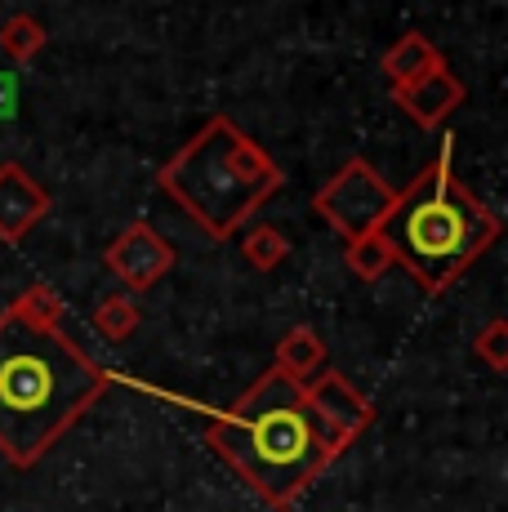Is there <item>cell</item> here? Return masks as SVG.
Returning a JSON list of instances; mask_svg holds the SVG:
<instances>
[{"label": "cell", "mask_w": 508, "mask_h": 512, "mask_svg": "<svg viewBox=\"0 0 508 512\" xmlns=\"http://www.w3.org/2000/svg\"><path fill=\"white\" fill-rule=\"evenodd\" d=\"M58 321L63 303L45 285L0 312V455L14 468H32L112 383Z\"/></svg>", "instance_id": "cell-1"}, {"label": "cell", "mask_w": 508, "mask_h": 512, "mask_svg": "<svg viewBox=\"0 0 508 512\" xmlns=\"http://www.w3.org/2000/svg\"><path fill=\"white\" fill-rule=\"evenodd\" d=\"M205 441L272 508H286L344 450L312 415L304 388L277 370L263 374L223 419H214Z\"/></svg>", "instance_id": "cell-2"}, {"label": "cell", "mask_w": 508, "mask_h": 512, "mask_svg": "<svg viewBox=\"0 0 508 512\" xmlns=\"http://www.w3.org/2000/svg\"><path fill=\"white\" fill-rule=\"evenodd\" d=\"M375 232L393 263H406L410 277L437 294L491 250L500 219L455 179V139H446L437 161L397 196Z\"/></svg>", "instance_id": "cell-3"}, {"label": "cell", "mask_w": 508, "mask_h": 512, "mask_svg": "<svg viewBox=\"0 0 508 512\" xmlns=\"http://www.w3.org/2000/svg\"><path fill=\"white\" fill-rule=\"evenodd\" d=\"M161 187L201 223L205 236L223 241L281 187V165L237 121L214 116L161 170Z\"/></svg>", "instance_id": "cell-4"}, {"label": "cell", "mask_w": 508, "mask_h": 512, "mask_svg": "<svg viewBox=\"0 0 508 512\" xmlns=\"http://www.w3.org/2000/svg\"><path fill=\"white\" fill-rule=\"evenodd\" d=\"M393 201H397V192L379 179L366 161H348L344 170L317 192V214L339 236L357 241V236H370L379 228V219L393 210Z\"/></svg>", "instance_id": "cell-5"}, {"label": "cell", "mask_w": 508, "mask_h": 512, "mask_svg": "<svg viewBox=\"0 0 508 512\" xmlns=\"http://www.w3.org/2000/svg\"><path fill=\"white\" fill-rule=\"evenodd\" d=\"M103 263L130 285V290H152V285L174 268V250L152 223H130V228L107 245Z\"/></svg>", "instance_id": "cell-6"}, {"label": "cell", "mask_w": 508, "mask_h": 512, "mask_svg": "<svg viewBox=\"0 0 508 512\" xmlns=\"http://www.w3.org/2000/svg\"><path fill=\"white\" fill-rule=\"evenodd\" d=\"M304 397H308L312 415L326 423V432L339 441V446H348V441H353L357 432L375 419V406H370L353 383H348L344 374H335V370H321L317 379H308Z\"/></svg>", "instance_id": "cell-7"}, {"label": "cell", "mask_w": 508, "mask_h": 512, "mask_svg": "<svg viewBox=\"0 0 508 512\" xmlns=\"http://www.w3.org/2000/svg\"><path fill=\"white\" fill-rule=\"evenodd\" d=\"M50 210L45 187L23 170V165H0V241H23V232L32 228L41 214Z\"/></svg>", "instance_id": "cell-8"}, {"label": "cell", "mask_w": 508, "mask_h": 512, "mask_svg": "<svg viewBox=\"0 0 508 512\" xmlns=\"http://www.w3.org/2000/svg\"><path fill=\"white\" fill-rule=\"evenodd\" d=\"M397 103L410 112V121H419L424 130H433L437 121H446V116L455 112L459 103H464V85L455 81L446 67H437V72L419 76L415 85H406V90H397Z\"/></svg>", "instance_id": "cell-9"}, {"label": "cell", "mask_w": 508, "mask_h": 512, "mask_svg": "<svg viewBox=\"0 0 508 512\" xmlns=\"http://www.w3.org/2000/svg\"><path fill=\"white\" fill-rule=\"evenodd\" d=\"M321 366H326V343L317 339L308 326H295L286 334V339L277 343V374H286V379H295L299 388H304L308 379H317Z\"/></svg>", "instance_id": "cell-10"}, {"label": "cell", "mask_w": 508, "mask_h": 512, "mask_svg": "<svg viewBox=\"0 0 508 512\" xmlns=\"http://www.w3.org/2000/svg\"><path fill=\"white\" fill-rule=\"evenodd\" d=\"M437 67H446V63H442V54H437V49L428 45L419 32L402 36V41H397L393 49H388V58H384V72H388V81H393L397 90H406V85H415L419 76L437 72Z\"/></svg>", "instance_id": "cell-11"}, {"label": "cell", "mask_w": 508, "mask_h": 512, "mask_svg": "<svg viewBox=\"0 0 508 512\" xmlns=\"http://www.w3.org/2000/svg\"><path fill=\"white\" fill-rule=\"evenodd\" d=\"M94 330L112 343H125L139 330V303H134L130 294H107L99 308H94Z\"/></svg>", "instance_id": "cell-12"}, {"label": "cell", "mask_w": 508, "mask_h": 512, "mask_svg": "<svg viewBox=\"0 0 508 512\" xmlns=\"http://www.w3.org/2000/svg\"><path fill=\"white\" fill-rule=\"evenodd\" d=\"M0 49H5L9 58H36L45 49V23H36L32 14H14L5 27H0Z\"/></svg>", "instance_id": "cell-13"}, {"label": "cell", "mask_w": 508, "mask_h": 512, "mask_svg": "<svg viewBox=\"0 0 508 512\" xmlns=\"http://www.w3.org/2000/svg\"><path fill=\"white\" fill-rule=\"evenodd\" d=\"M348 268H353L361 281H379L388 268H393V254H388V245L379 241V232L348 241Z\"/></svg>", "instance_id": "cell-14"}, {"label": "cell", "mask_w": 508, "mask_h": 512, "mask_svg": "<svg viewBox=\"0 0 508 512\" xmlns=\"http://www.w3.org/2000/svg\"><path fill=\"white\" fill-rule=\"evenodd\" d=\"M286 254H290V241H286V236H281L277 228H254V232H246V259H250L259 272L277 268Z\"/></svg>", "instance_id": "cell-15"}, {"label": "cell", "mask_w": 508, "mask_h": 512, "mask_svg": "<svg viewBox=\"0 0 508 512\" xmlns=\"http://www.w3.org/2000/svg\"><path fill=\"white\" fill-rule=\"evenodd\" d=\"M473 352H477V357H482L495 374L508 370V321H491V326L477 334Z\"/></svg>", "instance_id": "cell-16"}, {"label": "cell", "mask_w": 508, "mask_h": 512, "mask_svg": "<svg viewBox=\"0 0 508 512\" xmlns=\"http://www.w3.org/2000/svg\"><path fill=\"white\" fill-rule=\"evenodd\" d=\"M18 116V76L0 72V121H14Z\"/></svg>", "instance_id": "cell-17"}]
</instances>
